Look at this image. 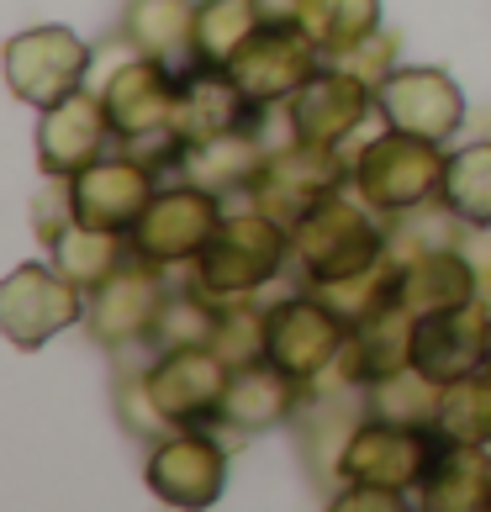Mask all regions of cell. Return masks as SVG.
I'll return each mask as SVG.
<instances>
[{
    "mask_svg": "<svg viewBox=\"0 0 491 512\" xmlns=\"http://www.w3.org/2000/svg\"><path fill=\"white\" fill-rule=\"evenodd\" d=\"M317 69H323V53L312 48V37L296 22H275V16H264L259 32L228 59V74L243 85V96L264 111H280Z\"/></svg>",
    "mask_w": 491,
    "mask_h": 512,
    "instance_id": "16",
    "label": "cell"
},
{
    "mask_svg": "<svg viewBox=\"0 0 491 512\" xmlns=\"http://www.w3.org/2000/svg\"><path fill=\"white\" fill-rule=\"evenodd\" d=\"M375 117V85L344 64H323L296 96L280 106L286 138L312 148H349Z\"/></svg>",
    "mask_w": 491,
    "mask_h": 512,
    "instance_id": "11",
    "label": "cell"
},
{
    "mask_svg": "<svg viewBox=\"0 0 491 512\" xmlns=\"http://www.w3.org/2000/svg\"><path fill=\"white\" fill-rule=\"evenodd\" d=\"M264 22L259 0H196V59L228 64Z\"/></svg>",
    "mask_w": 491,
    "mask_h": 512,
    "instance_id": "30",
    "label": "cell"
},
{
    "mask_svg": "<svg viewBox=\"0 0 491 512\" xmlns=\"http://www.w3.org/2000/svg\"><path fill=\"white\" fill-rule=\"evenodd\" d=\"M312 386H301L296 375H286L270 359H254V365H238L228 396H222V412H217V428L222 433H270V428H286L296 423V412L307 407Z\"/></svg>",
    "mask_w": 491,
    "mask_h": 512,
    "instance_id": "23",
    "label": "cell"
},
{
    "mask_svg": "<svg viewBox=\"0 0 491 512\" xmlns=\"http://www.w3.org/2000/svg\"><path fill=\"white\" fill-rule=\"evenodd\" d=\"M328 507H333V512H396V507H412V497H402V491H386V486L344 481V486L328 491Z\"/></svg>",
    "mask_w": 491,
    "mask_h": 512,
    "instance_id": "36",
    "label": "cell"
},
{
    "mask_svg": "<svg viewBox=\"0 0 491 512\" xmlns=\"http://www.w3.org/2000/svg\"><path fill=\"white\" fill-rule=\"evenodd\" d=\"M143 486L164 507L196 512L212 507L228 491V433L222 428H175L159 444H148Z\"/></svg>",
    "mask_w": 491,
    "mask_h": 512,
    "instance_id": "8",
    "label": "cell"
},
{
    "mask_svg": "<svg viewBox=\"0 0 491 512\" xmlns=\"http://www.w3.org/2000/svg\"><path fill=\"white\" fill-rule=\"evenodd\" d=\"M412 317L402 301L396 307H381L360 322H349L344 354L328 370V381H317L312 391H365L370 381H386V375L412 365Z\"/></svg>",
    "mask_w": 491,
    "mask_h": 512,
    "instance_id": "21",
    "label": "cell"
},
{
    "mask_svg": "<svg viewBox=\"0 0 491 512\" xmlns=\"http://www.w3.org/2000/svg\"><path fill=\"white\" fill-rule=\"evenodd\" d=\"M338 64L354 69V74H360V80H370V85H381L386 74H391L396 64H402V59H396V32H391V27H381V32L370 37V43H360V48L349 53V59H338Z\"/></svg>",
    "mask_w": 491,
    "mask_h": 512,
    "instance_id": "35",
    "label": "cell"
},
{
    "mask_svg": "<svg viewBox=\"0 0 491 512\" xmlns=\"http://www.w3.org/2000/svg\"><path fill=\"white\" fill-rule=\"evenodd\" d=\"M433 428L449 444H481L491 449V370H476L465 381H449L439 391V417Z\"/></svg>",
    "mask_w": 491,
    "mask_h": 512,
    "instance_id": "31",
    "label": "cell"
},
{
    "mask_svg": "<svg viewBox=\"0 0 491 512\" xmlns=\"http://www.w3.org/2000/svg\"><path fill=\"white\" fill-rule=\"evenodd\" d=\"M270 111L243 96V85L228 74V64H185L180 69V106H175V132L185 143H212L228 132L264 127Z\"/></svg>",
    "mask_w": 491,
    "mask_h": 512,
    "instance_id": "19",
    "label": "cell"
},
{
    "mask_svg": "<svg viewBox=\"0 0 491 512\" xmlns=\"http://www.w3.org/2000/svg\"><path fill=\"white\" fill-rule=\"evenodd\" d=\"M486 338H491V307L486 301L428 312V317L412 322V365H418L433 386L465 381V375L486 370Z\"/></svg>",
    "mask_w": 491,
    "mask_h": 512,
    "instance_id": "22",
    "label": "cell"
},
{
    "mask_svg": "<svg viewBox=\"0 0 491 512\" xmlns=\"http://www.w3.org/2000/svg\"><path fill=\"white\" fill-rule=\"evenodd\" d=\"M48 259L59 264V275H69L74 286L90 296L96 286H106V280L117 275L127 259H138V249H132L127 233H106V227L69 222L64 233L48 243Z\"/></svg>",
    "mask_w": 491,
    "mask_h": 512,
    "instance_id": "29",
    "label": "cell"
},
{
    "mask_svg": "<svg viewBox=\"0 0 491 512\" xmlns=\"http://www.w3.org/2000/svg\"><path fill=\"white\" fill-rule=\"evenodd\" d=\"M412 507H423V512H491V449L444 439L433 449L418 491H412Z\"/></svg>",
    "mask_w": 491,
    "mask_h": 512,
    "instance_id": "24",
    "label": "cell"
},
{
    "mask_svg": "<svg viewBox=\"0 0 491 512\" xmlns=\"http://www.w3.org/2000/svg\"><path fill=\"white\" fill-rule=\"evenodd\" d=\"M344 185H349V154L344 148H312V143L286 138L280 148L264 154V169H259L254 191L243 201H254L286 227H296L312 206H323L328 196L344 191Z\"/></svg>",
    "mask_w": 491,
    "mask_h": 512,
    "instance_id": "12",
    "label": "cell"
},
{
    "mask_svg": "<svg viewBox=\"0 0 491 512\" xmlns=\"http://www.w3.org/2000/svg\"><path fill=\"white\" fill-rule=\"evenodd\" d=\"M169 270L154 259H127L106 286L90 291L85 301V333L96 338L106 354H154V333H159V317L169 307Z\"/></svg>",
    "mask_w": 491,
    "mask_h": 512,
    "instance_id": "4",
    "label": "cell"
},
{
    "mask_svg": "<svg viewBox=\"0 0 491 512\" xmlns=\"http://www.w3.org/2000/svg\"><path fill=\"white\" fill-rule=\"evenodd\" d=\"M439 391L418 365L386 375V381H370L360 396H365V412L370 417H386V423H412V428H433L439 417Z\"/></svg>",
    "mask_w": 491,
    "mask_h": 512,
    "instance_id": "32",
    "label": "cell"
},
{
    "mask_svg": "<svg viewBox=\"0 0 491 512\" xmlns=\"http://www.w3.org/2000/svg\"><path fill=\"white\" fill-rule=\"evenodd\" d=\"M396 301H402L412 317L481 301V264H476V254H470V243L444 238V243H423V249L402 254Z\"/></svg>",
    "mask_w": 491,
    "mask_h": 512,
    "instance_id": "20",
    "label": "cell"
},
{
    "mask_svg": "<svg viewBox=\"0 0 491 512\" xmlns=\"http://www.w3.org/2000/svg\"><path fill=\"white\" fill-rule=\"evenodd\" d=\"M344 338H349V322L312 286L264 301V359L296 375L301 386L328 381V370L344 354Z\"/></svg>",
    "mask_w": 491,
    "mask_h": 512,
    "instance_id": "5",
    "label": "cell"
},
{
    "mask_svg": "<svg viewBox=\"0 0 491 512\" xmlns=\"http://www.w3.org/2000/svg\"><path fill=\"white\" fill-rule=\"evenodd\" d=\"M286 270H291V227L270 217L264 206L243 201L222 217L201 259L185 270V280L206 301H243V296H259L264 286H275Z\"/></svg>",
    "mask_w": 491,
    "mask_h": 512,
    "instance_id": "1",
    "label": "cell"
},
{
    "mask_svg": "<svg viewBox=\"0 0 491 512\" xmlns=\"http://www.w3.org/2000/svg\"><path fill=\"white\" fill-rule=\"evenodd\" d=\"M465 90L439 64H396L375 85V122L428 143H455L465 132Z\"/></svg>",
    "mask_w": 491,
    "mask_h": 512,
    "instance_id": "10",
    "label": "cell"
},
{
    "mask_svg": "<svg viewBox=\"0 0 491 512\" xmlns=\"http://www.w3.org/2000/svg\"><path fill=\"white\" fill-rule=\"evenodd\" d=\"M85 291L69 275H59V264H16L0 280V333L11 349H43L59 333L85 322Z\"/></svg>",
    "mask_w": 491,
    "mask_h": 512,
    "instance_id": "7",
    "label": "cell"
},
{
    "mask_svg": "<svg viewBox=\"0 0 491 512\" xmlns=\"http://www.w3.org/2000/svg\"><path fill=\"white\" fill-rule=\"evenodd\" d=\"M117 32L132 53H154L175 69L196 64V0H127Z\"/></svg>",
    "mask_w": 491,
    "mask_h": 512,
    "instance_id": "26",
    "label": "cell"
},
{
    "mask_svg": "<svg viewBox=\"0 0 491 512\" xmlns=\"http://www.w3.org/2000/svg\"><path fill=\"white\" fill-rule=\"evenodd\" d=\"M159 175L148 169L138 154H101L96 164H85L80 175L69 180V212L85 227H106V233H127L143 222L148 201L159 196Z\"/></svg>",
    "mask_w": 491,
    "mask_h": 512,
    "instance_id": "17",
    "label": "cell"
},
{
    "mask_svg": "<svg viewBox=\"0 0 491 512\" xmlns=\"http://www.w3.org/2000/svg\"><path fill=\"white\" fill-rule=\"evenodd\" d=\"M344 154H349V191L370 201L386 222L439 206L449 143H428V138H412V132L381 127L365 143H349Z\"/></svg>",
    "mask_w": 491,
    "mask_h": 512,
    "instance_id": "3",
    "label": "cell"
},
{
    "mask_svg": "<svg viewBox=\"0 0 491 512\" xmlns=\"http://www.w3.org/2000/svg\"><path fill=\"white\" fill-rule=\"evenodd\" d=\"M264 127H249V132H228V138H212V143H185V159H180V175L217 191L222 201L228 196H249L259 169H264ZM175 175V180H180Z\"/></svg>",
    "mask_w": 491,
    "mask_h": 512,
    "instance_id": "25",
    "label": "cell"
},
{
    "mask_svg": "<svg viewBox=\"0 0 491 512\" xmlns=\"http://www.w3.org/2000/svg\"><path fill=\"white\" fill-rule=\"evenodd\" d=\"M90 80V43L74 27L43 22L6 43V85L22 106H53Z\"/></svg>",
    "mask_w": 491,
    "mask_h": 512,
    "instance_id": "14",
    "label": "cell"
},
{
    "mask_svg": "<svg viewBox=\"0 0 491 512\" xmlns=\"http://www.w3.org/2000/svg\"><path fill=\"white\" fill-rule=\"evenodd\" d=\"M228 217V206H222L217 191H206L196 180H164L159 196L148 201L143 222L132 227V249L143 259L164 264V270H191L201 259V249L212 243V233L222 227Z\"/></svg>",
    "mask_w": 491,
    "mask_h": 512,
    "instance_id": "6",
    "label": "cell"
},
{
    "mask_svg": "<svg viewBox=\"0 0 491 512\" xmlns=\"http://www.w3.org/2000/svg\"><path fill=\"white\" fill-rule=\"evenodd\" d=\"M439 212H449L465 233H491V138L449 143Z\"/></svg>",
    "mask_w": 491,
    "mask_h": 512,
    "instance_id": "28",
    "label": "cell"
},
{
    "mask_svg": "<svg viewBox=\"0 0 491 512\" xmlns=\"http://www.w3.org/2000/svg\"><path fill=\"white\" fill-rule=\"evenodd\" d=\"M396 270H402V259L391 254L381 264H370V270H360V275L333 280V286H312V291L323 296L344 322H360V317L381 312V307H396Z\"/></svg>",
    "mask_w": 491,
    "mask_h": 512,
    "instance_id": "33",
    "label": "cell"
},
{
    "mask_svg": "<svg viewBox=\"0 0 491 512\" xmlns=\"http://www.w3.org/2000/svg\"><path fill=\"white\" fill-rule=\"evenodd\" d=\"M439 428H412V423H386V417H360L349 433L344 454H338V486L360 481V486H386L412 497L423 481V470L439 449Z\"/></svg>",
    "mask_w": 491,
    "mask_h": 512,
    "instance_id": "13",
    "label": "cell"
},
{
    "mask_svg": "<svg viewBox=\"0 0 491 512\" xmlns=\"http://www.w3.org/2000/svg\"><path fill=\"white\" fill-rule=\"evenodd\" d=\"M391 259V222L344 185L291 227V270L301 286H333Z\"/></svg>",
    "mask_w": 491,
    "mask_h": 512,
    "instance_id": "2",
    "label": "cell"
},
{
    "mask_svg": "<svg viewBox=\"0 0 491 512\" xmlns=\"http://www.w3.org/2000/svg\"><path fill=\"white\" fill-rule=\"evenodd\" d=\"M486 370H491V338H486Z\"/></svg>",
    "mask_w": 491,
    "mask_h": 512,
    "instance_id": "38",
    "label": "cell"
},
{
    "mask_svg": "<svg viewBox=\"0 0 491 512\" xmlns=\"http://www.w3.org/2000/svg\"><path fill=\"white\" fill-rule=\"evenodd\" d=\"M212 349L228 359L233 370L264 359V301H254V296H243V301H217Z\"/></svg>",
    "mask_w": 491,
    "mask_h": 512,
    "instance_id": "34",
    "label": "cell"
},
{
    "mask_svg": "<svg viewBox=\"0 0 491 512\" xmlns=\"http://www.w3.org/2000/svg\"><path fill=\"white\" fill-rule=\"evenodd\" d=\"M143 381H148V396H154V407L169 428H217L233 365L212 344L154 349L143 365Z\"/></svg>",
    "mask_w": 491,
    "mask_h": 512,
    "instance_id": "9",
    "label": "cell"
},
{
    "mask_svg": "<svg viewBox=\"0 0 491 512\" xmlns=\"http://www.w3.org/2000/svg\"><path fill=\"white\" fill-rule=\"evenodd\" d=\"M259 6H264V16H275V22H296L307 0H259Z\"/></svg>",
    "mask_w": 491,
    "mask_h": 512,
    "instance_id": "37",
    "label": "cell"
},
{
    "mask_svg": "<svg viewBox=\"0 0 491 512\" xmlns=\"http://www.w3.org/2000/svg\"><path fill=\"white\" fill-rule=\"evenodd\" d=\"M296 27L312 37V48L323 53V64H338L386 27V6L381 0H307L296 16Z\"/></svg>",
    "mask_w": 491,
    "mask_h": 512,
    "instance_id": "27",
    "label": "cell"
},
{
    "mask_svg": "<svg viewBox=\"0 0 491 512\" xmlns=\"http://www.w3.org/2000/svg\"><path fill=\"white\" fill-rule=\"evenodd\" d=\"M111 143H117V132H111L106 101L90 85L37 111V169H43V180H74L85 164L111 154Z\"/></svg>",
    "mask_w": 491,
    "mask_h": 512,
    "instance_id": "18",
    "label": "cell"
},
{
    "mask_svg": "<svg viewBox=\"0 0 491 512\" xmlns=\"http://www.w3.org/2000/svg\"><path fill=\"white\" fill-rule=\"evenodd\" d=\"M101 101H106V117L117 143H148V138H164L175 132V106H180V69L154 59V53H132L106 74L101 85Z\"/></svg>",
    "mask_w": 491,
    "mask_h": 512,
    "instance_id": "15",
    "label": "cell"
}]
</instances>
